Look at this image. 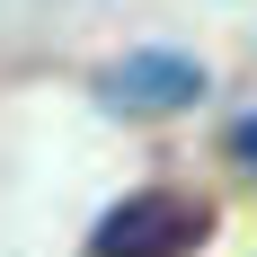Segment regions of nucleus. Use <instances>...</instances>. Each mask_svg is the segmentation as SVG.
<instances>
[{
  "label": "nucleus",
  "instance_id": "f257e3e1",
  "mask_svg": "<svg viewBox=\"0 0 257 257\" xmlns=\"http://www.w3.org/2000/svg\"><path fill=\"white\" fill-rule=\"evenodd\" d=\"M204 231H213V213L195 204V195L142 186V195H124V204L89 231V257H195Z\"/></svg>",
  "mask_w": 257,
  "mask_h": 257
},
{
  "label": "nucleus",
  "instance_id": "f03ea898",
  "mask_svg": "<svg viewBox=\"0 0 257 257\" xmlns=\"http://www.w3.org/2000/svg\"><path fill=\"white\" fill-rule=\"evenodd\" d=\"M106 106H133V115H160V106H195L204 98V71L186 53H124L115 71L98 80Z\"/></svg>",
  "mask_w": 257,
  "mask_h": 257
},
{
  "label": "nucleus",
  "instance_id": "7ed1b4c3",
  "mask_svg": "<svg viewBox=\"0 0 257 257\" xmlns=\"http://www.w3.org/2000/svg\"><path fill=\"white\" fill-rule=\"evenodd\" d=\"M231 151H239V160L257 169V115H248V124H231Z\"/></svg>",
  "mask_w": 257,
  "mask_h": 257
}]
</instances>
